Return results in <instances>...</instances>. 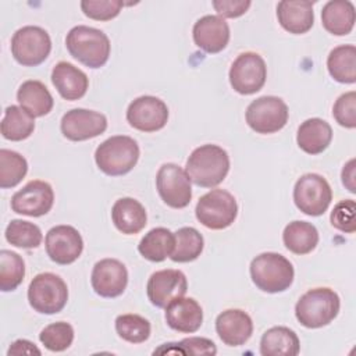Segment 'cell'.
Segmentation results:
<instances>
[{"label": "cell", "mask_w": 356, "mask_h": 356, "mask_svg": "<svg viewBox=\"0 0 356 356\" xmlns=\"http://www.w3.org/2000/svg\"><path fill=\"white\" fill-rule=\"evenodd\" d=\"M4 235L8 243L24 249L38 248L43 239L40 228L36 224L24 220H11Z\"/></svg>", "instance_id": "36"}, {"label": "cell", "mask_w": 356, "mask_h": 356, "mask_svg": "<svg viewBox=\"0 0 356 356\" xmlns=\"http://www.w3.org/2000/svg\"><path fill=\"white\" fill-rule=\"evenodd\" d=\"M51 82L65 100H78L85 96L89 79L86 74L71 63L60 61L53 67Z\"/></svg>", "instance_id": "23"}, {"label": "cell", "mask_w": 356, "mask_h": 356, "mask_svg": "<svg viewBox=\"0 0 356 356\" xmlns=\"http://www.w3.org/2000/svg\"><path fill=\"white\" fill-rule=\"evenodd\" d=\"M288 106L277 96H261L246 108V122L257 134H274L288 121Z\"/></svg>", "instance_id": "10"}, {"label": "cell", "mask_w": 356, "mask_h": 356, "mask_svg": "<svg viewBox=\"0 0 356 356\" xmlns=\"http://www.w3.org/2000/svg\"><path fill=\"white\" fill-rule=\"evenodd\" d=\"M139 160L136 140L127 135H115L100 143L95 152V161L106 175L128 174Z\"/></svg>", "instance_id": "5"}, {"label": "cell", "mask_w": 356, "mask_h": 356, "mask_svg": "<svg viewBox=\"0 0 356 356\" xmlns=\"http://www.w3.org/2000/svg\"><path fill=\"white\" fill-rule=\"evenodd\" d=\"M282 241L289 252L307 254L318 243V231L307 221H292L284 228Z\"/></svg>", "instance_id": "29"}, {"label": "cell", "mask_w": 356, "mask_h": 356, "mask_svg": "<svg viewBox=\"0 0 356 356\" xmlns=\"http://www.w3.org/2000/svg\"><path fill=\"white\" fill-rule=\"evenodd\" d=\"M7 355H42V352L39 348L35 346L33 342L28 339H17L10 345Z\"/></svg>", "instance_id": "44"}, {"label": "cell", "mask_w": 356, "mask_h": 356, "mask_svg": "<svg viewBox=\"0 0 356 356\" xmlns=\"http://www.w3.org/2000/svg\"><path fill=\"white\" fill-rule=\"evenodd\" d=\"M332 115L341 127L353 129L356 127V92L341 95L334 103Z\"/></svg>", "instance_id": "41"}, {"label": "cell", "mask_w": 356, "mask_h": 356, "mask_svg": "<svg viewBox=\"0 0 356 356\" xmlns=\"http://www.w3.org/2000/svg\"><path fill=\"white\" fill-rule=\"evenodd\" d=\"M330 75L341 83L356 82V47L353 44H341L332 49L327 58Z\"/></svg>", "instance_id": "31"}, {"label": "cell", "mask_w": 356, "mask_h": 356, "mask_svg": "<svg viewBox=\"0 0 356 356\" xmlns=\"http://www.w3.org/2000/svg\"><path fill=\"white\" fill-rule=\"evenodd\" d=\"M299 350V338L288 327H273L260 339V353L263 356H296Z\"/></svg>", "instance_id": "28"}, {"label": "cell", "mask_w": 356, "mask_h": 356, "mask_svg": "<svg viewBox=\"0 0 356 356\" xmlns=\"http://www.w3.org/2000/svg\"><path fill=\"white\" fill-rule=\"evenodd\" d=\"M202 321V306L193 298H177L165 307V323L170 328L178 332H196L200 328Z\"/></svg>", "instance_id": "21"}, {"label": "cell", "mask_w": 356, "mask_h": 356, "mask_svg": "<svg viewBox=\"0 0 356 356\" xmlns=\"http://www.w3.org/2000/svg\"><path fill=\"white\" fill-rule=\"evenodd\" d=\"M186 291L188 281L185 274L174 268H165L153 273L146 285L150 303L160 309H165L170 302L184 296Z\"/></svg>", "instance_id": "17"}, {"label": "cell", "mask_w": 356, "mask_h": 356, "mask_svg": "<svg viewBox=\"0 0 356 356\" xmlns=\"http://www.w3.org/2000/svg\"><path fill=\"white\" fill-rule=\"evenodd\" d=\"M175 238L174 234L164 227H157L150 229L139 242V253L154 263H160L170 257L174 249Z\"/></svg>", "instance_id": "30"}, {"label": "cell", "mask_w": 356, "mask_h": 356, "mask_svg": "<svg viewBox=\"0 0 356 356\" xmlns=\"http://www.w3.org/2000/svg\"><path fill=\"white\" fill-rule=\"evenodd\" d=\"M332 139L331 125L321 118H309L300 124L296 134L298 146L307 154L323 153Z\"/></svg>", "instance_id": "25"}, {"label": "cell", "mask_w": 356, "mask_h": 356, "mask_svg": "<svg viewBox=\"0 0 356 356\" xmlns=\"http://www.w3.org/2000/svg\"><path fill=\"white\" fill-rule=\"evenodd\" d=\"M35 117H32L21 106H8L0 124L3 138L18 142L29 138L35 129Z\"/></svg>", "instance_id": "32"}, {"label": "cell", "mask_w": 356, "mask_h": 356, "mask_svg": "<svg viewBox=\"0 0 356 356\" xmlns=\"http://www.w3.org/2000/svg\"><path fill=\"white\" fill-rule=\"evenodd\" d=\"M195 214L199 222L206 228L224 229L235 221L238 204L229 192L213 189L199 199Z\"/></svg>", "instance_id": "7"}, {"label": "cell", "mask_w": 356, "mask_h": 356, "mask_svg": "<svg viewBox=\"0 0 356 356\" xmlns=\"http://www.w3.org/2000/svg\"><path fill=\"white\" fill-rule=\"evenodd\" d=\"M342 184L348 188L349 192L355 193L356 192V185H355V159L349 160L343 168H342Z\"/></svg>", "instance_id": "45"}, {"label": "cell", "mask_w": 356, "mask_h": 356, "mask_svg": "<svg viewBox=\"0 0 356 356\" xmlns=\"http://www.w3.org/2000/svg\"><path fill=\"white\" fill-rule=\"evenodd\" d=\"M53 203L54 192L50 184L40 179L29 181L11 197L13 211L29 217H40L47 214L51 210Z\"/></svg>", "instance_id": "14"}, {"label": "cell", "mask_w": 356, "mask_h": 356, "mask_svg": "<svg viewBox=\"0 0 356 356\" xmlns=\"http://www.w3.org/2000/svg\"><path fill=\"white\" fill-rule=\"evenodd\" d=\"M175 243L170 259L177 263H189L196 260L204 246L202 234L193 227H182L174 232Z\"/></svg>", "instance_id": "33"}, {"label": "cell", "mask_w": 356, "mask_h": 356, "mask_svg": "<svg viewBox=\"0 0 356 356\" xmlns=\"http://www.w3.org/2000/svg\"><path fill=\"white\" fill-rule=\"evenodd\" d=\"M267 78V67L260 54L245 51L239 54L229 68V83L241 95L259 92Z\"/></svg>", "instance_id": "12"}, {"label": "cell", "mask_w": 356, "mask_h": 356, "mask_svg": "<svg viewBox=\"0 0 356 356\" xmlns=\"http://www.w3.org/2000/svg\"><path fill=\"white\" fill-rule=\"evenodd\" d=\"M185 171L189 179L197 186H217L229 171L228 153L217 145H202L188 157Z\"/></svg>", "instance_id": "1"}, {"label": "cell", "mask_w": 356, "mask_h": 356, "mask_svg": "<svg viewBox=\"0 0 356 356\" xmlns=\"http://www.w3.org/2000/svg\"><path fill=\"white\" fill-rule=\"evenodd\" d=\"M252 1L249 0H214L213 7L217 11L218 17H225V18H236L243 15Z\"/></svg>", "instance_id": "43"}, {"label": "cell", "mask_w": 356, "mask_h": 356, "mask_svg": "<svg viewBox=\"0 0 356 356\" xmlns=\"http://www.w3.org/2000/svg\"><path fill=\"white\" fill-rule=\"evenodd\" d=\"M216 331L225 345L241 346L252 337L253 323L246 312L228 309L217 316Z\"/></svg>", "instance_id": "20"}, {"label": "cell", "mask_w": 356, "mask_h": 356, "mask_svg": "<svg viewBox=\"0 0 356 356\" xmlns=\"http://www.w3.org/2000/svg\"><path fill=\"white\" fill-rule=\"evenodd\" d=\"M46 253L57 264L74 263L83 250V241L78 229L71 225H56L44 238Z\"/></svg>", "instance_id": "16"}, {"label": "cell", "mask_w": 356, "mask_h": 356, "mask_svg": "<svg viewBox=\"0 0 356 356\" xmlns=\"http://www.w3.org/2000/svg\"><path fill=\"white\" fill-rule=\"evenodd\" d=\"M28 172V163L19 153L8 149L0 150V188L18 185Z\"/></svg>", "instance_id": "34"}, {"label": "cell", "mask_w": 356, "mask_h": 356, "mask_svg": "<svg viewBox=\"0 0 356 356\" xmlns=\"http://www.w3.org/2000/svg\"><path fill=\"white\" fill-rule=\"evenodd\" d=\"M168 107L156 96H140L129 103L127 121L142 132H156L167 124Z\"/></svg>", "instance_id": "13"}, {"label": "cell", "mask_w": 356, "mask_h": 356, "mask_svg": "<svg viewBox=\"0 0 356 356\" xmlns=\"http://www.w3.org/2000/svg\"><path fill=\"white\" fill-rule=\"evenodd\" d=\"M341 300L330 288H314L300 296L295 306L298 321L306 328H320L330 324L339 313Z\"/></svg>", "instance_id": "4"}, {"label": "cell", "mask_w": 356, "mask_h": 356, "mask_svg": "<svg viewBox=\"0 0 356 356\" xmlns=\"http://www.w3.org/2000/svg\"><path fill=\"white\" fill-rule=\"evenodd\" d=\"M124 3L120 0H83L81 1V10L83 14L96 21H110L115 18Z\"/></svg>", "instance_id": "39"}, {"label": "cell", "mask_w": 356, "mask_h": 356, "mask_svg": "<svg viewBox=\"0 0 356 356\" xmlns=\"http://www.w3.org/2000/svg\"><path fill=\"white\" fill-rule=\"evenodd\" d=\"M90 284L99 296L117 298L128 284L127 267L117 259H103L93 266Z\"/></svg>", "instance_id": "18"}, {"label": "cell", "mask_w": 356, "mask_h": 356, "mask_svg": "<svg viewBox=\"0 0 356 356\" xmlns=\"http://www.w3.org/2000/svg\"><path fill=\"white\" fill-rule=\"evenodd\" d=\"M28 300L31 307L38 313L56 314L67 305V284L53 273H40L28 286Z\"/></svg>", "instance_id": "6"}, {"label": "cell", "mask_w": 356, "mask_h": 356, "mask_svg": "<svg viewBox=\"0 0 356 356\" xmlns=\"http://www.w3.org/2000/svg\"><path fill=\"white\" fill-rule=\"evenodd\" d=\"M150 323L139 314H121L115 318V331L120 338L131 343H142L150 337Z\"/></svg>", "instance_id": "37"}, {"label": "cell", "mask_w": 356, "mask_h": 356, "mask_svg": "<svg viewBox=\"0 0 356 356\" xmlns=\"http://www.w3.org/2000/svg\"><path fill=\"white\" fill-rule=\"evenodd\" d=\"M277 18L286 32L293 35L306 33L314 22L313 1L282 0L277 6Z\"/></svg>", "instance_id": "22"}, {"label": "cell", "mask_w": 356, "mask_h": 356, "mask_svg": "<svg viewBox=\"0 0 356 356\" xmlns=\"http://www.w3.org/2000/svg\"><path fill=\"white\" fill-rule=\"evenodd\" d=\"M40 342L51 352L68 349L74 341V328L65 321H57L46 325L39 334Z\"/></svg>", "instance_id": "38"}, {"label": "cell", "mask_w": 356, "mask_h": 356, "mask_svg": "<svg viewBox=\"0 0 356 356\" xmlns=\"http://www.w3.org/2000/svg\"><path fill=\"white\" fill-rule=\"evenodd\" d=\"M182 355H216L217 348L211 339L202 337H189L177 342Z\"/></svg>", "instance_id": "42"}, {"label": "cell", "mask_w": 356, "mask_h": 356, "mask_svg": "<svg viewBox=\"0 0 356 356\" xmlns=\"http://www.w3.org/2000/svg\"><path fill=\"white\" fill-rule=\"evenodd\" d=\"M17 100L32 117H43L49 114L54 104L53 96L44 83L35 79L21 83L17 92Z\"/></svg>", "instance_id": "26"}, {"label": "cell", "mask_w": 356, "mask_h": 356, "mask_svg": "<svg viewBox=\"0 0 356 356\" xmlns=\"http://www.w3.org/2000/svg\"><path fill=\"white\" fill-rule=\"evenodd\" d=\"M195 44L206 53L214 54L224 50L229 42V26L218 15L199 18L192 29Z\"/></svg>", "instance_id": "19"}, {"label": "cell", "mask_w": 356, "mask_h": 356, "mask_svg": "<svg viewBox=\"0 0 356 356\" xmlns=\"http://www.w3.org/2000/svg\"><path fill=\"white\" fill-rule=\"evenodd\" d=\"M331 224L337 229L348 234L356 231V203L352 199L341 200L331 211Z\"/></svg>", "instance_id": "40"}, {"label": "cell", "mask_w": 356, "mask_h": 356, "mask_svg": "<svg viewBox=\"0 0 356 356\" xmlns=\"http://www.w3.org/2000/svg\"><path fill=\"white\" fill-rule=\"evenodd\" d=\"M25 275V264L22 257L11 250L0 252V289L3 292L14 291L19 286Z\"/></svg>", "instance_id": "35"}, {"label": "cell", "mask_w": 356, "mask_h": 356, "mask_svg": "<svg viewBox=\"0 0 356 356\" xmlns=\"http://www.w3.org/2000/svg\"><path fill=\"white\" fill-rule=\"evenodd\" d=\"M331 200V186L321 175L309 172L296 181L293 188V202L302 213L318 217L327 211Z\"/></svg>", "instance_id": "9"}, {"label": "cell", "mask_w": 356, "mask_h": 356, "mask_svg": "<svg viewBox=\"0 0 356 356\" xmlns=\"http://www.w3.org/2000/svg\"><path fill=\"white\" fill-rule=\"evenodd\" d=\"M293 275L292 263L280 253L266 252L256 256L250 263L253 284L267 293L286 291L293 282Z\"/></svg>", "instance_id": "3"}, {"label": "cell", "mask_w": 356, "mask_h": 356, "mask_svg": "<svg viewBox=\"0 0 356 356\" xmlns=\"http://www.w3.org/2000/svg\"><path fill=\"white\" fill-rule=\"evenodd\" d=\"M355 6L348 0H331L321 11V22L327 32L343 36L350 33L355 26Z\"/></svg>", "instance_id": "27"}, {"label": "cell", "mask_w": 356, "mask_h": 356, "mask_svg": "<svg viewBox=\"0 0 356 356\" xmlns=\"http://www.w3.org/2000/svg\"><path fill=\"white\" fill-rule=\"evenodd\" d=\"M186 171L174 163L163 164L156 175V188L161 200L172 209H184L191 203L192 186Z\"/></svg>", "instance_id": "11"}, {"label": "cell", "mask_w": 356, "mask_h": 356, "mask_svg": "<svg viewBox=\"0 0 356 356\" xmlns=\"http://www.w3.org/2000/svg\"><path fill=\"white\" fill-rule=\"evenodd\" d=\"M60 128L63 135L72 142L88 140L107 129V118L99 111L74 108L63 115Z\"/></svg>", "instance_id": "15"}, {"label": "cell", "mask_w": 356, "mask_h": 356, "mask_svg": "<svg viewBox=\"0 0 356 356\" xmlns=\"http://www.w3.org/2000/svg\"><path fill=\"white\" fill-rule=\"evenodd\" d=\"M65 46L75 60L89 68L103 67L111 50L107 35L100 29L86 25L71 28L65 38Z\"/></svg>", "instance_id": "2"}, {"label": "cell", "mask_w": 356, "mask_h": 356, "mask_svg": "<svg viewBox=\"0 0 356 356\" xmlns=\"http://www.w3.org/2000/svg\"><path fill=\"white\" fill-rule=\"evenodd\" d=\"M111 220L120 232L134 235L145 228L147 216L145 207L136 199L121 197L111 207Z\"/></svg>", "instance_id": "24"}, {"label": "cell", "mask_w": 356, "mask_h": 356, "mask_svg": "<svg viewBox=\"0 0 356 356\" xmlns=\"http://www.w3.org/2000/svg\"><path fill=\"white\" fill-rule=\"evenodd\" d=\"M51 40L49 33L35 25H26L15 31L11 38V53L17 63L25 67L42 64L50 54Z\"/></svg>", "instance_id": "8"}]
</instances>
